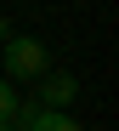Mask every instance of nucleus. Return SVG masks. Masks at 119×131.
Returning a JSON list of instances; mask_svg holds the SVG:
<instances>
[{
    "label": "nucleus",
    "mask_w": 119,
    "mask_h": 131,
    "mask_svg": "<svg viewBox=\"0 0 119 131\" xmlns=\"http://www.w3.org/2000/svg\"><path fill=\"white\" fill-rule=\"evenodd\" d=\"M34 85H40V97H34V103H45V108H68V103L80 97V80L68 74V69H45Z\"/></svg>",
    "instance_id": "3"
},
{
    "label": "nucleus",
    "mask_w": 119,
    "mask_h": 131,
    "mask_svg": "<svg viewBox=\"0 0 119 131\" xmlns=\"http://www.w3.org/2000/svg\"><path fill=\"white\" fill-rule=\"evenodd\" d=\"M0 131H23V125H11V120H0Z\"/></svg>",
    "instance_id": "5"
},
{
    "label": "nucleus",
    "mask_w": 119,
    "mask_h": 131,
    "mask_svg": "<svg viewBox=\"0 0 119 131\" xmlns=\"http://www.w3.org/2000/svg\"><path fill=\"white\" fill-rule=\"evenodd\" d=\"M11 114H17V85L0 74V120H11Z\"/></svg>",
    "instance_id": "4"
},
{
    "label": "nucleus",
    "mask_w": 119,
    "mask_h": 131,
    "mask_svg": "<svg viewBox=\"0 0 119 131\" xmlns=\"http://www.w3.org/2000/svg\"><path fill=\"white\" fill-rule=\"evenodd\" d=\"M11 120H23V131H85L68 108H45V103H17Z\"/></svg>",
    "instance_id": "2"
},
{
    "label": "nucleus",
    "mask_w": 119,
    "mask_h": 131,
    "mask_svg": "<svg viewBox=\"0 0 119 131\" xmlns=\"http://www.w3.org/2000/svg\"><path fill=\"white\" fill-rule=\"evenodd\" d=\"M45 69H51V51H45L40 34H6V51H0L6 80H40Z\"/></svg>",
    "instance_id": "1"
}]
</instances>
